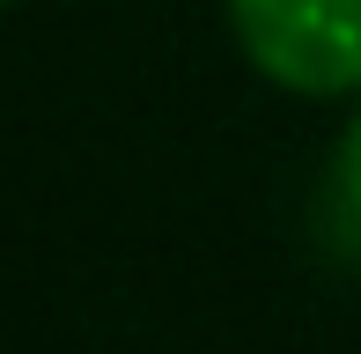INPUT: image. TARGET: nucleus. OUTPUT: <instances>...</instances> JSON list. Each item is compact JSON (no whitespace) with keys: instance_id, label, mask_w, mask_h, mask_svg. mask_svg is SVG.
<instances>
[{"instance_id":"obj_1","label":"nucleus","mask_w":361,"mask_h":354,"mask_svg":"<svg viewBox=\"0 0 361 354\" xmlns=\"http://www.w3.org/2000/svg\"><path fill=\"white\" fill-rule=\"evenodd\" d=\"M221 37L288 104L339 111L361 96V0H221Z\"/></svg>"},{"instance_id":"obj_3","label":"nucleus","mask_w":361,"mask_h":354,"mask_svg":"<svg viewBox=\"0 0 361 354\" xmlns=\"http://www.w3.org/2000/svg\"><path fill=\"white\" fill-rule=\"evenodd\" d=\"M15 8H23V0H0V15H15Z\"/></svg>"},{"instance_id":"obj_2","label":"nucleus","mask_w":361,"mask_h":354,"mask_svg":"<svg viewBox=\"0 0 361 354\" xmlns=\"http://www.w3.org/2000/svg\"><path fill=\"white\" fill-rule=\"evenodd\" d=\"M317 207H324V229H332L339 251H361V96L339 104V126L324 140V170H317Z\"/></svg>"}]
</instances>
